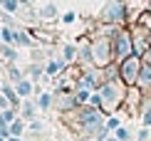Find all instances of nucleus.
I'll use <instances>...</instances> for the list:
<instances>
[{"label": "nucleus", "mask_w": 151, "mask_h": 141, "mask_svg": "<svg viewBox=\"0 0 151 141\" xmlns=\"http://www.w3.org/2000/svg\"><path fill=\"white\" fill-rule=\"evenodd\" d=\"M40 106H42V109L50 106V97H47V94H42V97H40Z\"/></svg>", "instance_id": "nucleus-22"}, {"label": "nucleus", "mask_w": 151, "mask_h": 141, "mask_svg": "<svg viewBox=\"0 0 151 141\" xmlns=\"http://www.w3.org/2000/svg\"><path fill=\"white\" fill-rule=\"evenodd\" d=\"M10 141H17V139H10Z\"/></svg>", "instance_id": "nucleus-28"}, {"label": "nucleus", "mask_w": 151, "mask_h": 141, "mask_svg": "<svg viewBox=\"0 0 151 141\" xmlns=\"http://www.w3.org/2000/svg\"><path fill=\"white\" fill-rule=\"evenodd\" d=\"M89 101H92L94 106H102V104H104V99H102V94H92V97H89Z\"/></svg>", "instance_id": "nucleus-16"}, {"label": "nucleus", "mask_w": 151, "mask_h": 141, "mask_svg": "<svg viewBox=\"0 0 151 141\" xmlns=\"http://www.w3.org/2000/svg\"><path fill=\"white\" fill-rule=\"evenodd\" d=\"M129 52H131V45H129L127 32H119L116 35V42H114V55L119 57V60H127Z\"/></svg>", "instance_id": "nucleus-4"}, {"label": "nucleus", "mask_w": 151, "mask_h": 141, "mask_svg": "<svg viewBox=\"0 0 151 141\" xmlns=\"http://www.w3.org/2000/svg\"><path fill=\"white\" fill-rule=\"evenodd\" d=\"M17 92H20V97H27V94H30V82L20 79V82H17Z\"/></svg>", "instance_id": "nucleus-8"}, {"label": "nucleus", "mask_w": 151, "mask_h": 141, "mask_svg": "<svg viewBox=\"0 0 151 141\" xmlns=\"http://www.w3.org/2000/svg\"><path fill=\"white\" fill-rule=\"evenodd\" d=\"M22 129H25V126H22V121H15V124L10 126V134H15V136H20V134H22Z\"/></svg>", "instance_id": "nucleus-12"}, {"label": "nucleus", "mask_w": 151, "mask_h": 141, "mask_svg": "<svg viewBox=\"0 0 151 141\" xmlns=\"http://www.w3.org/2000/svg\"><path fill=\"white\" fill-rule=\"evenodd\" d=\"M74 52H77V50H74L72 45H67V47H65V62H70V60H74Z\"/></svg>", "instance_id": "nucleus-13"}, {"label": "nucleus", "mask_w": 151, "mask_h": 141, "mask_svg": "<svg viewBox=\"0 0 151 141\" xmlns=\"http://www.w3.org/2000/svg\"><path fill=\"white\" fill-rule=\"evenodd\" d=\"M106 126H109V129H116V126H119V121H116V119H109V124H106Z\"/></svg>", "instance_id": "nucleus-25"}, {"label": "nucleus", "mask_w": 151, "mask_h": 141, "mask_svg": "<svg viewBox=\"0 0 151 141\" xmlns=\"http://www.w3.org/2000/svg\"><path fill=\"white\" fill-rule=\"evenodd\" d=\"M0 52H3L5 57H8V60H15V52H12L10 47H3V50H0Z\"/></svg>", "instance_id": "nucleus-20"}, {"label": "nucleus", "mask_w": 151, "mask_h": 141, "mask_svg": "<svg viewBox=\"0 0 151 141\" xmlns=\"http://www.w3.org/2000/svg\"><path fill=\"white\" fill-rule=\"evenodd\" d=\"M104 141H119V139H104Z\"/></svg>", "instance_id": "nucleus-27"}, {"label": "nucleus", "mask_w": 151, "mask_h": 141, "mask_svg": "<svg viewBox=\"0 0 151 141\" xmlns=\"http://www.w3.org/2000/svg\"><path fill=\"white\" fill-rule=\"evenodd\" d=\"M40 12H42V17H47V20H50V17H55V12H57V10H55V5H47V8H42Z\"/></svg>", "instance_id": "nucleus-9"}, {"label": "nucleus", "mask_w": 151, "mask_h": 141, "mask_svg": "<svg viewBox=\"0 0 151 141\" xmlns=\"http://www.w3.org/2000/svg\"><path fill=\"white\" fill-rule=\"evenodd\" d=\"M102 99H104V104L109 106V109H114L119 104V99H122V89H119V84H114V82H109V84H104L102 87Z\"/></svg>", "instance_id": "nucleus-2"}, {"label": "nucleus", "mask_w": 151, "mask_h": 141, "mask_svg": "<svg viewBox=\"0 0 151 141\" xmlns=\"http://www.w3.org/2000/svg\"><path fill=\"white\" fill-rule=\"evenodd\" d=\"M79 126L82 129H89V131H97L102 126V117H99L97 109H84L79 114Z\"/></svg>", "instance_id": "nucleus-1"}, {"label": "nucleus", "mask_w": 151, "mask_h": 141, "mask_svg": "<svg viewBox=\"0 0 151 141\" xmlns=\"http://www.w3.org/2000/svg\"><path fill=\"white\" fill-rule=\"evenodd\" d=\"M144 121H146V124H151V112H146V114H144Z\"/></svg>", "instance_id": "nucleus-26"}, {"label": "nucleus", "mask_w": 151, "mask_h": 141, "mask_svg": "<svg viewBox=\"0 0 151 141\" xmlns=\"http://www.w3.org/2000/svg\"><path fill=\"white\" fill-rule=\"evenodd\" d=\"M92 60L97 62V65H106V62H109V42L106 40H99L97 45H94L92 47Z\"/></svg>", "instance_id": "nucleus-3"}, {"label": "nucleus", "mask_w": 151, "mask_h": 141, "mask_svg": "<svg viewBox=\"0 0 151 141\" xmlns=\"http://www.w3.org/2000/svg\"><path fill=\"white\" fill-rule=\"evenodd\" d=\"M116 139H119V141H127V139H129V131H127V129H119V131H116Z\"/></svg>", "instance_id": "nucleus-19"}, {"label": "nucleus", "mask_w": 151, "mask_h": 141, "mask_svg": "<svg viewBox=\"0 0 151 141\" xmlns=\"http://www.w3.org/2000/svg\"><path fill=\"white\" fill-rule=\"evenodd\" d=\"M15 42H20V45H30V37L25 35V32H15Z\"/></svg>", "instance_id": "nucleus-15"}, {"label": "nucleus", "mask_w": 151, "mask_h": 141, "mask_svg": "<svg viewBox=\"0 0 151 141\" xmlns=\"http://www.w3.org/2000/svg\"><path fill=\"white\" fill-rule=\"evenodd\" d=\"M57 69H60V65H57V62H50V65H47V72H50V74H55Z\"/></svg>", "instance_id": "nucleus-23"}, {"label": "nucleus", "mask_w": 151, "mask_h": 141, "mask_svg": "<svg viewBox=\"0 0 151 141\" xmlns=\"http://www.w3.org/2000/svg\"><path fill=\"white\" fill-rule=\"evenodd\" d=\"M12 117H15V114H12L10 109H5V112H3V117H0V119H3V121H12Z\"/></svg>", "instance_id": "nucleus-21"}, {"label": "nucleus", "mask_w": 151, "mask_h": 141, "mask_svg": "<svg viewBox=\"0 0 151 141\" xmlns=\"http://www.w3.org/2000/svg\"><path fill=\"white\" fill-rule=\"evenodd\" d=\"M104 17H106V20H122V17H124V8H122V3L111 0V3L106 5V10H104Z\"/></svg>", "instance_id": "nucleus-6"}, {"label": "nucleus", "mask_w": 151, "mask_h": 141, "mask_svg": "<svg viewBox=\"0 0 151 141\" xmlns=\"http://www.w3.org/2000/svg\"><path fill=\"white\" fill-rule=\"evenodd\" d=\"M10 79H15V82H20V72H17V69H10Z\"/></svg>", "instance_id": "nucleus-24"}, {"label": "nucleus", "mask_w": 151, "mask_h": 141, "mask_svg": "<svg viewBox=\"0 0 151 141\" xmlns=\"http://www.w3.org/2000/svg\"><path fill=\"white\" fill-rule=\"evenodd\" d=\"M22 114H25V119H32V117H35V106L27 101V104H25V109H22Z\"/></svg>", "instance_id": "nucleus-11"}, {"label": "nucleus", "mask_w": 151, "mask_h": 141, "mask_svg": "<svg viewBox=\"0 0 151 141\" xmlns=\"http://www.w3.org/2000/svg\"><path fill=\"white\" fill-rule=\"evenodd\" d=\"M3 40L5 42H12V40H15V32H12L10 27H3Z\"/></svg>", "instance_id": "nucleus-14"}, {"label": "nucleus", "mask_w": 151, "mask_h": 141, "mask_svg": "<svg viewBox=\"0 0 151 141\" xmlns=\"http://www.w3.org/2000/svg\"><path fill=\"white\" fill-rule=\"evenodd\" d=\"M0 141H3V136H0Z\"/></svg>", "instance_id": "nucleus-29"}, {"label": "nucleus", "mask_w": 151, "mask_h": 141, "mask_svg": "<svg viewBox=\"0 0 151 141\" xmlns=\"http://www.w3.org/2000/svg\"><path fill=\"white\" fill-rule=\"evenodd\" d=\"M89 99V94H87V89H79L77 92V101H87Z\"/></svg>", "instance_id": "nucleus-18"}, {"label": "nucleus", "mask_w": 151, "mask_h": 141, "mask_svg": "<svg viewBox=\"0 0 151 141\" xmlns=\"http://www.w3.org/2000/svg\"><path fill=\"white\" fill-rule=\"evenodd\" d=\"M0 3H3V8H5V10H10V12H12V10H17V0H0Z\"/></svg>", "instance_id": "nucleus-10"}, {"label": "nucleus", "mask_w": 151, "mask_h": 141, "mask_svg": "<svg viewBox=\"0 0 151 141\" xmlns=\"http://www.w3.org/2000/svg\"><path fill=\"white\" fill-rule=\"evenodd\" d=\"M136 69H139V60L136 57H127L122 67V77L124 82H136Z\"/></svg>", "instance_id": "nucleus-5"}, {"label": "nucleus", "mask_w": 151, "mask_h": 141, "mask_svg": "<svg viewBox=\"0 0 151 141\" xmlns=\"http://www.w3.org/2000/svg\"><path fill=\"white\" fill-rule=\"evenodd\" d=\"M3 92H5V97H8L10 101H17V97H15V92H12L10 87H3Z\"/></svg>", "instance_id": "nucleus-17"}, {"label": "nucleus", "mask_w": 151, "mask_h": 141, "mask_svg": "<svg viewBox=\"0 0 151 141\" xmlns=\"http://www.w3.org/2000/svg\"><path fill=\"white\" fill-rule=\"evenodd\" d=\"M139 84H141V87L151 84V67H141V74H139Z\"/></svg>", "instance_id": "nucleus-7"}]
</instances>
